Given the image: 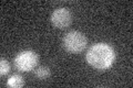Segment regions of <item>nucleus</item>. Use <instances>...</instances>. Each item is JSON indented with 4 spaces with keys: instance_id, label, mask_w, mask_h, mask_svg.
<instances>
[{
    "instance_id": "1",
    "label": "nucleus",
    "mask_w": 133,
    "mask_h": 88,
    "mask_svg": "<svg viewBox=\"0 0 133 88\" xmlns=\"http://www.w3.org/2000/svg\"><path fill=\"white\" fill-rule=\"evenodd\" d=\"M87 62L97 69H107L113 65L115 52L107 43H95L87 52Z\"/></svg>"
},
{
    "instance_id": "2",
    "label": "nucleus",
    "mask_w": 133,
    "mask_h": 88,
    "mask_svg": "<svg viewBox=\"0 0 133 88\" xmlns=\"http://www.w3.org/2000/svg\"><path fill=\"white\" fill-rule=\"evenodd\" d=\"M63 46L70 53H81L88 44L87 36L80 31H70L63 37Z\"/></svg>"
},
{
    "instance_id": "3",
    "label": "nucleus",
    "mask_w": 133,
    "mask_h": 88,
    "mask_svg": "<svg viewBox=\"0 0 133 88\" xmlns=\"http://www.w3.org/2000/svg\"><path fill=\"white\" fill-rule=\"evenodd\" d=\"M39 57L36 52L27 50V51L20 52L18 55L15 57V66L19 70L24 73L31 72L38 64Z\"/></svg>"
},
{
    "instance_id": "4",
    "label": "nucleus",
    "mask_w": 133,
    "mask_h": 88,
    "mask_svg": "<svg viewBox=\"0 0 133 88\" xmlns=\"http://www.w3.org/2000/svg\"><path fill=\"white\" fill-rule=\"evenodd\" d=\"M51 22L58 29H66L72 22V14L66 8H58L52 12Z\"/></svg>"
},
{
    "instance_id": "5",
    "label": "nucleus",
    "mask_w": 133,
    "mask_h": 88,
    "mask_svg": "<svg viewBox=\"0 0 133 88\" xmlns=\"http://www.w3.org/2000/svg\"><path fill=\"white\" fill-rule=\"evenodd\" d=\"M7 85L12 88H20L24 86V78L22 76H20L18 74H14L9 77L7 82Z\"/></svg>"
},
{
    "instance_id": "6",
    "label": "nucleus",
    "mask_w": 133,
    "mask_h": 88,
    "mask_svg": "<svg viewBox=\"0 0 133 88\" xmlns=\"http://www.w3.org/2000/svg\"><path fill=\"white\" fill-rule=\"evenodd\" d=\"M35 75L39 79H45L51 75V70L47 66H40V67H38L35 70Z\"/></svg>"
},
{
    "instance_id": "7",
    "label": "nucleus",
    "mask_w": 133,
    "mask_h": 88,
    "mask_svg": "<svg viewBox=\"0 0 133 88\" xmlns=\"http://www.w3.org/2000/svg\"><path fill=\"white\" fill-rule=\"evenodd\" d=\"M10 69H11L10 63L7 60H5V58H1V60H0V75L5 76V75H7L10 72Z\"/></svg>"
}]
</instances>
